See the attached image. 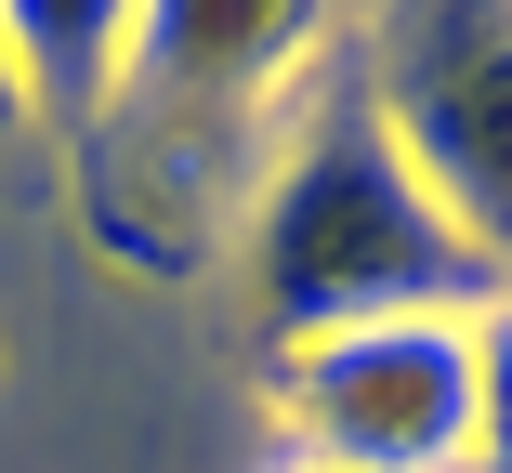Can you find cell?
Here are the masks:
<instances>
[{"label": "cell", "mask_w": 512, "mask_h": 473, "mask_svg": "<svg viewBox=\"0 0 512 473\" xmlns=\"http://www.w3.org/2000/svg\"><path fill=\"white\" fill-rule=\"evenodd\" d=\"M342 27L329 14H132V66L106 119L66 145L79 224L132 276H211L250 224V184L276 171L302 92L329 79Z\"/></svg>", "instance_id": "cell-1"}, {"label": "cell", "mask_w": 512, "mask_h": 473, "mask_svg": "<svg viewBox=\"0 0 512 473\" xmlns=\"http://www.w3.org/2000/svg\"><path fill=\"white\" fill-rule=\"evenodd\" d=\"M237 303H250V342L289 355V342H329V329H394V316H486L512 303L499 276L460 250V224L421 198V171L394 158L368 79H355V40L329 53V79L302 92V119L276 145V171L250 184V224H237Z\"/></svg>", "instance_id": "cell-2"}, {"label": "cell", "mask_w": 512, "mask_h": 473, "mask_svg": "<svg viewBox=\"0 0 512 473\" xmlns=\"http://www.w3.org/2000/svg\"><path fill=\"white\" fill-rule=\"evenodd\" d=\"M355 79L421 198L512 290V14H381L355 27Z\"/></svg>", "instance_id": "cell-3"}, {"label": "cell", "mask_w": 512, "mask_h": 473, "mask_svg": "<svg viewBox=\"0 0 512 473\" xmlns=\"http://www.w3.org/2000/svg\"><path fill=\"white\" fill-rule=\"evenodd\" d=\"M486 316H394V329H329L263 355L276 421L316 473H473V395H486Z\"/></svg>", "instance_id": "cell-4"}, {"label": "cell", "mask_w": 512, "mask_h": 473, "mask_svg": "<svg viewBox=\"0 0 512 473\" xmlns=\"http://www.w3.org/2000/svg\"><path fill=\"white\" fill-rule=\"evenodd\" d=\"M0 27H14V66H27V119L53 145H79L92 119H106L119 66H132V14L119 0H14Z\"/></svg>", "instance_id": "cell-5"}, {"label": "cell", "mask_w": 512, "mask_h": 473, "mask_svg": "<svg viewBox=\"0 0 512 473\" xmlns=\"http://www.w3.org/2000/svg\"><path fill=\"white\" fill-rule=\"evenodd\" d=\"M473 355H486V395H473V473H512V303H486Z\"/></svg>", "instance_id": "cell-6"}, {"label": "cell", "mask_w": 512, "mask_h": 473, "mask_svg": "<svg viewBox=\"0 0 512 473\" xmlns=\"http://www.w3.org/2000/svg\"><path fill=\"white\" fill-rule=\"evenodd\" d=\"M40 119H27V66H14V27H0V158H14Z\"/></svg>", "instance_id": "cell-7"}]
</instances>
